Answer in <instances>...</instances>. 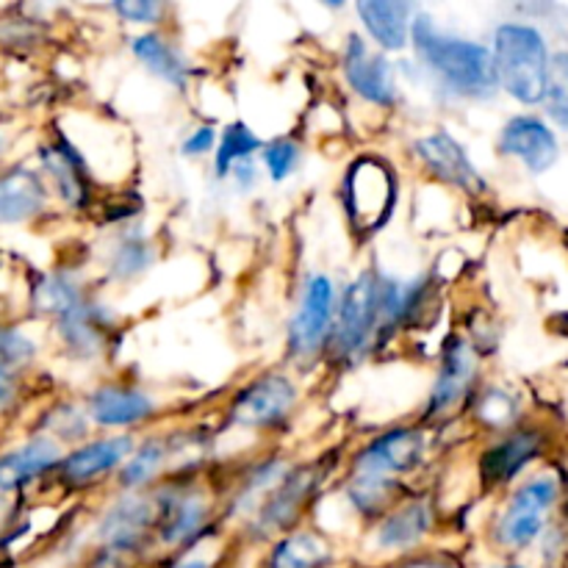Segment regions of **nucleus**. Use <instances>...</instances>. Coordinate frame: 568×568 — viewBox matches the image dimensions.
Here are the masks:
<instances>
[{"label": "nucleus", "mask_w": 568, "mask_h": 568, "mask_svg": "<svg viewBox=\"0 0 568 568\" xmlns=\"http://www.w3.org/2000/svg\"><path fill=\"white\" fill-rule=\"evenodd\" d=\"M497 150L505 159L519 161L532 175H544L560 159V144L547 120L536 114H516L503 125Z\"/></svg>", "instance_id": "b1692460"}, {"label": "nucleus", "mask_w": 568, "mask_h": 568, "mask_svg": "<svg viewBox=\"0 0 568 568\" xmlns=\"http://www.w3.org/2000/svg\"><path fill=\"white\" fill-rule=\"evenodd\" d=\"M547 449V433L538 427H514L488 444L477 458V477L483 491H503L508 488L532 460Z\"/></svg>", "instance_id": "aec40b11"}, {"label": "nucleus", "mask_w": 568, "mask_h": 568, "mask_svg": "<svg viewBox=\"0 0 568 568\" xmlns=\"http://www.w3.org/2000/svg\"><path fill=\"white\" fill-rule=\"evenodd\" d=\"M26 403V377L0 375V425L20 410Z\"/></svg>", "instance_id": "37998d69"}, {"label": "nucleus", "mask_w": 568, "mask_h": 568, "mask_svg": "<svg viewBox=\"0 0 568 568\" xmlns=\"http://www.w3.org/2000/svg\"><path fill=\"white\" fill-rule=\"evenodd\" d=\"M155 564V505L148 494L116 491L89 527L83 568H150Z\"/></svg>", "instance_id": "f03ea898"}, {"label": "nucleus", "mask_w": 568, "mask_h": 568, "mask_svg": "<svg viewBox=\"0 0 568 568\" xmlns=\"http://www.w3.org/2000/svg\"><path fill=\"white\" fill-rule=\"evenodd\" d=\"M128 50H131L133 61L148 72L150 78L161 81L164 87L175 89V92H189L194 81V67L189 55L183 53L181 44L170 39L161 28L153 31H139L128 39Z\"/></svg>", "instance_id": "393cba45"}, {"label": "nucleus", "mask_w": 568, "mask_h": 568, "mask_svg": "<svg viewBox=\"0 0 568 568\" xmlns=\"http://www.w3.org/2000/svg\"><path fill=\"white\" fill-rule=\"evenodd\" d=\"M410 155L419 164L430 181L442 183V186L464 192L469 197H480L488 192V181L477 164L471 161L469 150L447 131V128H436L410 142Z\"/></svg>", "instance_id": "6ab92c4d"}, {"label": "nucleus", "mask_w": 568, "mask_h": 568, "mask_svg": "<svg viewBox=\"0 0 568 568\" xmlns=\"http://www.w3.org/2000/svg\"><path fill=\"white\" fill-rule=\"evenodd\" d=\"M109 11L120 17V22L153 31V28H161L170 6L159 3V0H120V3H111Z\"/></svg>", "instance_id": "e433bc0d"}, {"label": "nucleus", "mask_w": 568, "mask_h": 568, "mask_svg": "<svg viewBox=\"0 0 568 568\" xmlns=\"http://www.w3.org/2000/svg\"><path fill=\"white\" fill-rule=\"evenodd\" d=\"M399 183L392 161L381 153H361L342 178V205L355 239H372L392 222Z\"/></svg>", "instance_id": "1a4fd4ad"}, {"label": "nucleus", "mask_w": 568, "mask_h": 568, "mask_svg": "<svg viewBox=\"0 0 568 568\" xmlns=\"http://www.w3.org/2000/svg\"><path fill=\"white\" fill-rule=\"evenodd\" d=\"M0 568H6V560L3 558H0Z\"/></svg>", "instance_id": "de8ad7c7"}, {"label": "nucleus", "mask_w": 568, "mask_h": 568, "mask_svg": "<svg viewBox=\"0 0 568 568\" xmlns=\"http://www.w3.org/2000/svg\"><path fill=\"white\" fill-rule=\"evenodd\" d=\"M261 178H264V172H261L258 159H244L231 166L225 183L233 189V194L244 197V194H253L261 186Z\"/></svg>", "instance_id": "a19ab883"}, {"label": "nucleus", "mask_w": 568, "mask_h": 568, "mask_svg": "<svg viewBox=\"0 0 568 568\" xmlns=\"http://www.w3.org/2000/svg\"><path fill=\"white\" fill-rule=\"evenodd\" d=\"M488 568H530L527 564H521V560H499V564H494V566H488Z\"/></svg>", "instance_id": "49530a36"}, {"label": "nucleus", "mask_w": 568, "mask_h": 568, "mask_svg": "<svg viewBox=\"0 0 568 568\" xmlns=\"http://www.w3.org/2000/svg\"><path fill=\"white\" fill-rule=\"evenodd\" d=\"M325 483V469L320 464H292L275 488L258 503L236 536L250 547H266L275 538L305 525V516L314 508Z\"/></svg>", "instance_id": "0eeeda50"}, {"label": "nucleus", "mask_w": 568, "mask_h": 568, "mask_svg": "<svg viewBox=\"0 0 568 568\" xmlns=\"http://www.w3.org/2000/svg\"><path fill=\"white\" fill-rule=\"evenodd\" d=\"M383 327V270L366 266L349 283L338 288L336 320H333L331 342L325 361L333 369H355L375 349H381Z\"/></svg>", "instance_id": "20e7f679"}, {"label": "nucleus", "mask_w": 568, "mask_h": 568, "mask_svg": "<svg viewBox=\"0 0 568 568\" xmlns=\"http://www.w3.org/2000/svg\"><path fill=\"white\" fill-rule=\"evenodd\" d=\"M342 497L349 514H353L355 519L364 521L366 527H372L375 521H381L399 499L408 497V491H405V483L386 480V477L353 475V471H347V480H344L342 486Z\"/></svg>", "instance_id": "c756f323"}, {"label": "nucleus", "mask_w": 568, "mask_h": 568, "mask_svg": "<svg viewBox=\"0 0 568 568\" xmlns=\"http://www.w3.org/2000/svg\"><path fill=\"white\" fill-rule=\"evenodd\" d=\"M14 521H17V499L0 497V541H3L6 532L11 530Z\"/></svg>", "instance_id": "c03bdc74"}, {"label": "nucleus", "mask_w": 568, "mask_h": 568, "mask_svg": "<svg viewBox=\"0 0 568 568\" xmlns=\"http://www.w3.org/2000/svg\"><path fill=\"white\" fill-rule=\"evenodd\" d=\"M161 250L159 242L150 236L148 227L142 222H128V225L114 227L109 244L103 247V266L105 281L114 283V286H128V283H136L159 264Z\"/></svg>", "instance_id": "5701e85b"}, {"label": "nucleus", "mask_w": 568, "mask_h": 568, "mask_svg": "<svg viewBox=\"0 0 568 568\" xmlns=\"http://www.w3.org/2000/svg\"><path fill=\"white\" fill-rule=\"evenodd\" d=\"M39 22L42 20H31V17H6V20H0V48L26 53L31 44L42 42Z\"/></svg>", "instance_id": "58836bf2"}, {"label": "nucleus", "mask_w": 568, "mask_h": 568, "mask_svg": "<svg viewBox=\"0 0 568 568\" xmlns=\"http://www.w3.org/2000/svg\"><path fill=\"white\" fill-rule=\"evenodd\" d=\"M216 139H220V128L203 122V125H194L186 136L181 139V155L186 161L205 159V155H214Z\"/></svg>", "instance_id": "ea45409f"}, {"label": "nucleus", "mask_w": 568, "mask_h": 568, "mask_svg": "<svg viewBox=\"0 0 568 568\" xmlns=\"http://www.w3.org/2000/svg\"><path fill=\"white\" fill-rule=\"evenodd\" d=\"M6 153H9V133L0 128V166L6 164Z\"/></svg>", "instance_id": "a18cd8bd"}, {"label": "nucleus", "mask_w": 568, "mask_h": 568, "mask_svg": "<svg viewBox=\"0 0 568 568\" xmlns=\"http://www.w3.org/2000/svg\"><path fill=\"white\" fill-rule=\"evenodd\" d=\"M94 430L133 433L144 430L164 414V403L150 388L128 381H103L81 399Z\"/></svg>", "instance_id": "dca6fc26"}, {"label": "nucleus", "mask_w": 568, "mask_h": 568, "mask_svg": "<svg viewBox=\"0 0 568 568\" xmlns=\"http://www.w3.org/2000/svg\"><path fill=\"white\" fill-rule=\"evenodd\" d=\"M92 422H89L87 408L83 403H75V399H53L48 408L39 410L37 425L31 427V433L37 436L50 438V442L59 444L61 449H75L81 447L83 442L92 438Z\"/></svg>", "instance_id": "7c9ffc66"}, {"label": "nucleus", "mask_w": 568, "mask_h": 568, "mask_svg": "<svg viewBox=\"0 0 568 568\" xmlns=\"http://www.w3.org/2000/svg\"><path fill=\"white\" fill-rule=\"evenodd\" d=\"M92 288L87 286L83 275L72 266H53V270H37L26 283V303L37 320L53 322L67 308L78 303Z\"/></svg>", "instance_id": "c85d7f7f"}, {"label": "nucleus", "mask_w": 568, "mask_h": 568, "mask_svg": "<svg viewBox=\"0 0 568 568\" xmlns=\"http://www.w3.org/2000/svg\"><path fill=\"white\" fill-rule=\"evenodd\" d=\"M50 205L53 194L31 161H6L0 166V231L44 220Z\"/></svg>", "instance_id": "412c9836"}, {"label": "nucleus", "mask_w": 568, "mask_h": 568, "mask_svg": "<svg viewBox=\"0 0 568 568\" xmlns=\"http://www.w3.org/2000/svg\"><path fill=\"white\" fill-rule=\"evenodd\" d=\"M264 142L266 139H261L244 120L227 122V125L220 131L216 150L214 155H211V172H214V181L225 183L227 172H231L233 164H239V161L244 159H258Z\"/></svg>", "instance_id": "2f4dec72"}, {"label": "nucleus", "mask_w": 568, "mask_h": 568, "mask_svg": "<svg viewBox=\"0 0 568 568\" xmlns=\"http://www.w3.org/2000/svg\"><path fill=\"white\" fill-rule=\"evenodd\" d=\"M336 305L338 283L333 281L331 272H308L286 327V364L292 369L311 372L325 361Z\"/></svg>", "instance_id": "9d476101"}, {"label": "nucleus", "mask_w": 568, "mask_h": 568, "mask_svg": "<svg viewBox=\"0 0 568 568\" xmlns=\"http://www.w3.org/2000/svg\"><path fill=\"white\" fill-rule=\"evenodd\" d=\"M303 403L297 377L286 369H264L244 381L222 408V430L277 436L292 427Z\"/></svg>", "instance_id": "39448f33"}, {"label": "nucleus", "mask_w": 568, "mask_h": 568, "mask_svg": "<svg viewBox=\"0 0 568 568\" xmlns=\"http://www.w3.org/2000/svg\"><path fill=\"white\" fill-rule=\"evenodd\" d=\"M342 78L344 87L366 105H375L381 111L397 109L403 100V72L397 61L377 50L375 44L366 42L364 33L349 31L344 37L342 48Z\"/></svg>", "instance_id": "ddd939ff"}, {"label": "nucleus", "mask_w": 568, "mask_h": 568, "mask_svg": "<svg viewBox=\"0 0 568 568\" xmlns=\"http://www.w3.org/2000/svg\"><path fill=\"white\" fill-rule=\"evenodd\" d=\"M136 442L139 436H133V433H105V436L89 438L81 447L67 449L50 480L59 486V491L67 494L100 488L105 480H114Z\"/></svg>", "instance_id": "f3484780"}, {"label": "nucleus", "mask_w": 568, "mask_h": 568, "mask_svg": "<svg viewBox=\"0 0 568 568\" xmlns=\"http://www.w3.org/2000/svg\"><path fill=\"white\" fill-rule=\"evenodd\" d=\"M155 505V560L189 552L211 538L222 536L216 497L200 471L178 475L150 491Z\"/></svg>", "instance_id": "7ed1b4c3"}, {"label": "nucleus", "mask_w": 568, "mask_h": 568, "mask_svg": "<svg viewBox=\"0 0 568 568\" xmlns=\"http://www.w3.org/2000/svg\"><path fill=\"white\" fill-rule=\"evenodd\" d=\"M488 50L499 92L521 105H541L549 72V44L541 28L521 20L503 22L494 28V42Z\"/></svg>", "instance_id": "423d86ee"}, {"label": "nucleus", "mask_w": 568, "mask_h": 568, "mask_svg": "<svg viewBox=\"0 0 568 568\" xmlns=\"http://www.w3.org/2000/svg\"><path fill=\"white\" fill-rule=\"evenodd\" d=\"M33 166L48 183L53 203L70 214H87L94 205V175L78 144L55 128L37 148Z\"/></svg>", "instance_id": "2eb2a0df"}, {"label": "nucleus", "mask_w": 568, "mask_h": 568, "mask_svg": "<svg viewBox=\"0 0 568 568\" xmlns=\"http://www.w3.org/2000/svg\"><path fill=\"white\" fill-rule=\"evenodd\" d=\"M258 164L261 172H264L272 183L281 186V183H286L288 178L297 175V172L303 170L305 144L300 142L297 136H288V133L270 139V142H264V148H261Z\"/></svg>", "instance_id": "f704fd0d"}, {"label": "nucleus", "mask_w": 568, "mask_h": 568, "mask_svg": "<svg viewBox=\"0 0 568 568\" xmlns=\"http://www.w3.org/2000/svg\"><path fill=\"white\" fill-rule=\"evenodd\" d=\"M0 436H3V425H0Z\"/></svg>", "instance_id": "09e8293b"}, {"label": "nucleus", "mask_w": 568, "mask_h": 568, "mask_svg": "<svg viewBox=\"0 0 568 568\" xmlns=\"http://www.w3.org/2000/svg\"><path fill=\"white\" fill-rule=\"evenodd\" d=\"M377 568H464L455 555L438 552V549H425V552L408 555V558L392 560V564H383Z\"/></svg>", "instance_id": "79ce46f5"}, {"label": "nucleus", "mask_w": 568, "mask_h": 568, "mask_svg": "<svg viewBox=\"0 0 568 568\" xmlns=\"http://www.w3.org/2000/svg\"><path fill=\"white\" fill-rule=\"evenodd\" d=\"M480 355L469 344V338L453 333L447 342L442 344L438 353L436 377L427 392L425 408H422L419 425L422 427H436L444 422L453 419L464 408H469L471 397H475L477 386H480Z\"/></svg>", "instance_id": "9b49d317"}, {"label": "nucleus", "mask_w": 568, "mask_h": 568, "mask_svg": "<svg viewBox=\"0 0 568 568\" xmlns=\"http://www.w3.org/2000/svg\"><path fill=\"white\" fill-rule=\"evenodd\" d=\"M564 483L555 471L544 469L538 475L527 477L521 486H516L503 503L499 514L494 516L491 547L503 555H521L536 547L549 527V516L558 505Z\"/></svg>", "instance_id": "6e6552de"}, {"label": "nucleus", "mask_w": 568, "mask_h": 568, "mask_svg": "<svg viewBox=\"0 0 568 568\" xmlns=\"http://www.w3.org/2000/svg\"><path fill=\"white\" fill-rule=\"evenodd\" d=\"M471 416H475L477 425L483 430L491 433H508L514 427H519V416H521V405L516 394H510L508 388L503 386H477L475 397L469 403Z\"/></svg>", "instance_id": "473e14b6"}, {"label": "nucleus", "mask_w": 568, "mask_h": 568, "mask_svg": "<svg viewBox=\"0 0 568 568\" xmlns=\"http://www.w3.org/2000/svg\"><path fill=\"white\" fill-rule=\"evenodd\" d=\"M544 109L568 131V48L549 53L547 72V94H544Z\"/></svg>", "instance_id": "c9c22d12"}, {"label": "nucleus", "mask_w": 568, "mask_h": 568, "mask_svg": "<svg viewBox=\"0 0 568 568\" xmlns=\"http://www.w3.org/2000/svg\"><path fill=\"white\" fill-rule=\"evenodd\" d=\"M227 549L216 547V538L200 544V547L189 549V552L170 555V558H159L150 568H225Z\"/></svg>", "instance_id": "4c0bfd02"}, {"label": "nucleus", "mask_w": 568, "mask_h": 568, "mask_svg": "<svg viewBox=\"0 0 568 568\" xmlns=\"http://www.w3.org/2000/svg\"><path fill=\"white\" fill-rule=\"evenodd\" d=\"M42 344L22 322L0 316V375L28 377L37 366Z\"/></svg>", "instance_id": "72a5a7b5"}, {"label": "nucleus", "mask_w": 568, "mask_h": 568, "mask_svg": "<svg viewBox=\"0 0 568 568\" xmlns=\"http://www.w3.org/2000/svg\"><path fill=\"white\" fill-rule=\"evenodd\" d=\"M410 50L427 87L455 103H488L499 94L488 44L438 26L430 11H416Z\"/></svg>", "instance_id": "f257e3e1"}, {"label": "nucleus", "mask_w": 568, "mask_h": 568, "mask_svg": "<svg viewBox=\"0 0 568 568\" xmlns=\"http://www.w3.org/2000/svg\"><path fill=\"white\" fill-rule=\"evenodd\" d=\"M170 477H175L170 436H166V430H150L139 436L136 447L120 466L114 483L116 491L148 494Z\"/></svg>", "instance_id": "a878e982"}, {"label": "nucleus", "mask_w": 568, "mask_h": 568, "mask_svg": "<svg viewBox=\"0 0 568 568\" xmlns=\"http://www.w3.org/2000/svg\"><path fill=\"white\" fill-rule=\"evenodd\" d=\"M438 530V508L427 494H408L399 499L381 521L366 527V552L377 566L430 549V538Z\"/></svg>", "instance_id": "f8f14e48"}, {"label": "nucleus", "mask_w": 568, "mask_h": 568, "mask_svg": "<svg viewBox=\"0 0 568 568\" xmlns=\"http://www.w3.org/2000/svg\"><path fill=\"white\" fill-rule=\"evenodd\" d=\"M427 455H430L427 427L397 425L361 444L353 458H349L347 471L405 483L427 464Z\"/></svg>", "instance_id": "4468645a"}, {"label": "nucleus", "mask_w": 568, "mask_h": 568, "mask_svg": "<svg viewBox=\"0 0 568 568\" xmlns=\"http://www.w3.org/2000/svg\"><path fill=\"white\" fill-rule=\"evenodd\" d=\"M336 544L327 532L303 525L266 544L255 568H336Z\"/></svg>", "instance_id": "cd10ccee"}, {"label": "nucleus", "mask_w": 568, "mask_h": 568, "mask_svg": "<svg viewBox=\"0 0 568 568\" xmlns=\"http://www.w3.org/2000/svg\"><path fill=\"white\" fill-rule=\"evenodd\" d=\"M64 449L50 438L28 433L22 442L0 447V497L20 499L59 469Z\"/></svg>", "instance_id": "4be33fe9"}, {"label": "nucleus", "mask_w": 568, "mask_h": 568, "mask_svg": "<svg viewBox=\"0 0 568 568\" xmlns=\"http://www.w3.org/2000/svg\"><path fill=\"white\" fill-rule=\"evenodd\" d=\"M116 325H120V316L114 314V308L105 305V300H100L94 292H89L72 308L55 316L50 322V331L67 358L78 361V364H94L109 353V342Z\"/></svg>", "instance_id": "a211bd4d"}, {"label": "nucleus", "mask_w": 568, "mask_h": 568, "mask_svg": "<svg viewBox=\"0 0 568 568\" xmlns=\"http://www.w3.org/2000/svg\"><path fill=\"white\" fill-rule=\"evenodd\" d=\"M366 42L386 55H399L410 48V22L419 6L405 0H358L353 6Z\"/></svg>", "instance_id": "bb28decb"}]
</instances>
